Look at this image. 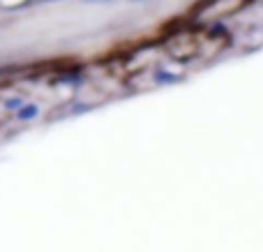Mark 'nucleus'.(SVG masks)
Listing matches in <instances>:
<instances>
[{"instance_id":"1","label":"nucleus","mask_w":263,"mask_h":252,"mask_svg":"<svg viewBox=\"0 0 263 252\" xmlns=\"http://www.w3.org/2000/svg\"><path fill=\"white\" fill-rule=\"evenodd\" d=\"M227 46V32L215 30V28H192V30H180L166 42V51L176 60H196L208 58L215 51Z\"/></svg>"}]
</instances>
